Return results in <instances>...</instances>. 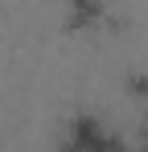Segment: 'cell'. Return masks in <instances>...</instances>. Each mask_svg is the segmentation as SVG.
Returning <instances> with one entry per match:
<instances>
[{
  "label": "cell",
  "mask_w": 148,
  "mask_h": 152,
  "mask_svg": "<svg viewBox=\"0 0 148 152\" xmlns=\"http://www.w3.org/2000/svg\"><path fill=\"white\" fill-rule=\"evenodd\" d=\"M74 152H115V148H111V140H107L99 127H78V136H74Z\"/></svg>",
  "instance_id": "1"
}]
</instances>
